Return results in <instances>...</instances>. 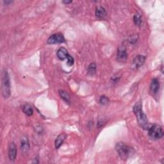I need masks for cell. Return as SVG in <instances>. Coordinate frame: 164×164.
<instances>
[{
    "label": "cell",
    "instance_id": "cell-1",
    "mask_svg": "<svg viewBox=\"0 0 164 164\" xmlns=\"http://www.w3.org/2000/svg\"><path fill=\"white\" fill-rule=\"evenodd\" d=\"M133 112L137 117L138 124L143 129H149L150 128L146 114L142 110V106L140 102H137L133 106Z\"/></svg>",
    "mask_w": 164,
    "mask_h": 164
},
{
    "label": "cell",
    "instance_id": "cell-2",
    "mask_svg": "<svg viewBox=\"0 0 164 164\" xmlns=\"http://www.w3.org/2000/svg\"><path fill=\"white\" fill-rule=\"evenodd\" d=\"M1 92L5 98H9L11 95L10 81L9 73L6 70H3L1 75Z\"/></svg>",
    "mask_w": 164,
    "mask_h": 164
},
{
    "label": "cell",
    "instance_id": "cell-3",
    "mask_svg": "<svg viewBox=\"0 0 164 164\" xmlns=\"http://www.w3.org/2000/svg\"><path fill=\"white\" fill-rule=\"evenodd\" d=\"M115 148L119 155L122 160H127L134 152L133 148L122 142L117 143Z\"/></svg>",
    "mask_w": 164,
    "mask_h": 164
},
{
    "label": "cell",
    "instance_id": "cell-4",
    "mask_svg": "<svg viewBox=\"0 0 164 164\" xmlns=\"http://www.w3.org/2000/svg\"><path fill=\"white\" fill-rule=\"evenodd\" d=\"M149 136L152 139H160L163 136V130L162 127L158 124H154L149 128Z\"/></svg>",
    "mask_w": 164,
    "mask_h": 164
},
{
    "label": "cell",
    "instance_id": "cell-5",
    "mask_svg": "<svg viewBox=\"0 0 164 164\" xmlns=\"http://www.w3.org/2000/svg\"><path fill=\"white\" fill-rule=\"evenodd\" d=\"M65 38L64 35L61 33H55L51 35L49 39H47V43L50 44H60L65 42Z\"/></svg>",
    "mask_w": 164,
    "mask_h": 164
},
{
    "label": "cell",
    "instance_id": "cell-6",
    "mask_svg": "<svg viewBox=\"0 0 164 164\" xmlns=\"http://www.w3.org/2000/svg\"><path fill=\"white\" fill-rule=\"evenodd\" d=\"M146 60V57L143 55H137L133 59L132 66L133 69L139 68L144 64V63Z\"/></svg>",
    "mask_w": 164,
    "mask_h": 164
},
{
    "label": "cell",
    "instance_id": "cell-7",
    "mask_svg": "<svg viewBox=\"0 0 164 164\" xmlns=\"http://www.w3.org/2000/svg\"><path fill=\"white\" fill-rule=\"evenodd\" d=\"M128 58V54L124 46H121L118 48L117 53V60L119 62H125Z\"/></svg>",
    "mask_w": 164,
    "mask_h": 164
},
{
    "label": "cell",
    "instance_id": "cell-8",
    "mask_svg": "<svg viewBox=\"0 0 164 164\" xmlns=\"http://www.w3.org/2000/svg\"><path fill=\"white\" fill-rule=\"evenodd\" d=\"M17 156V147L14 142L10 144L9 149V158L10 160L14 161L16 158Z\"/></svg>",
    "mask_w": 164,
    "mask_h": 164
},
{
    "label": "cell",
    "instance_id": "cell-9",
    "mask_svg": "<svg viewBox=\"0 0 164 164\" xmlns=\"http://www.w3.org/2000/svg\"><path fill=\"white\" fill-rule=\"evenodd\" d=\"M21 149L23 152H27L29 150V144L27 137H23L21 140Z\"/></svg>",
    "mask_w": 164,
    "mask_h": 164
},
{
    "label": "cell",
    "instance_id": "cell-10",
    "mask_svg": "<svg viewBox=\"0 0 164 164\" xmlns=\"http://www.w3.org/2000/svg\"><path fill=\"white\" fill-rule=\"evenodd\" d=\"M159 88H160L159 81L158 80V79H156V78H154V79L152 80L150 85L151 91L152 93H154V94H156V93L158 92Z\"/></svg>",
    "mask_w": 164,
    "mask_h": 164
},
{
    "label": "cell",
    "instance_id": "cell-11",
    "mask_svg": "<svg viewBox=\"0 0 164 164\" xmlns=\"http://www.w3.org/2000/svg\"><path fill=\"white\" fill-rule=\"evenodd\" d=\"M68 55V51L64 47H60L57 51V57L61 60H64L67 58Z\"/></svg>",
    "mask_w": 164,
    "mask_h": 164
},
{
    "label": "cell",
    "instance_id": "cell-12",
    "mask_svg": "<svg viewBox=\"0 0 164 164\" xmlns=\"http://www.w3.org/2000/svg\"><path fill=\"white\" fill-rule=\"evenodd\" d=\"M65 138H66V135L65 133H61L60 135H59L57 137V139L55 140V142L56 149H58L62 146V144H63V142H64Z\"/></svg>",
    "mask_w": 164,
    "mask_h": 164
},
{
    "label": "cell",
    "instance_id": "cell-13",
    "mask_svg": "<svg viewBox=\"0 0 164 164\" xmlns=\"http://www.w3.org/2000/svg\"><path fill=\"white\" fill-rule=\"evenodd\" d=\"M106 15V10L102 6H98L96 9V16L99 18H103Z\"/></svg>",
    "mask_w": 164,
    "mask_h": 164
},
{
    "label": "cell",
    "instance_id": "cell-14",
    "mask_svg": "<svg viewBox=\"0 0 164 164\" xmlns=\"http://www.w3.org/2000/svg\"><path fill=\"white\" fill-rule=\"evenodd\" d=\"M22 110H23V112L28 115V116H31V115H33V109L32 108V106L28 105V104H26V105H24L22 107Z\"/></svg>",
    "mask_w": 164,
    "mask_h": 164
},
{
    "label": "cell",
    "instance_id": "cell-15",
    "mask_svg": "<svg viewBox=\"0 0 164 164\" xmlns=\"http://www.w3.org/2000/svg\"><path fill=\"white\" fill-rule=\"evenodd\" d=\"M58 92H59V94H60V96L61 98L64 99L66 103H69L70 102V96L69 95L68 92H65V91H63V90H59Z\"/></svg>",
    "mask_w": 164,
    "mask_h": 164
},
{
    "label": "cell",
    "instance_id": "cell-16",
    "mask_svg": "<svg viewBox=\"0 0 164 164\" xmlns=\"http://www.w3.org/2000/svg\"><path fill=\"white\" fill-rule=\"evenodd\" d=\"M96 64L95 63H92L90 65H88V74L89 75H94V74L96 73Z\"/></svg>",
    "mask_w": 164,
    "mask_h": 164
},
{
    "label": "cell",
    "instance_id": "cell-17",
    "mask_svg": "<svg viewBox=\"0 0 164 164\" xmlns=\"http://www.w3.org/2000/svg\"><path fill=\"white\" fill-rule=\"evenodd\" d=\"M133 21L136 25L140 26L142 23V18L140 15L139 14H135L133 17Z\"/></svg>",
    "mask_w": 164,
    "mask_h": 164
},
{
    "label": "cell",
    "instance_id": "cell-18",
    "mask_svg": "<svg viewBox=\"0 0 164 164\" xmlns=\"http://www.w3.org/2000/svg\"><path fill=\"white\" fill-rule=\"evenodd\" d=\"M99 103L103 105H106L109 103V99L105 96H102L99 99Z\"/></svg>",
    "mask_w": 164,
    "mask_h": 164
},
{
    "label": "cell",
    "instance_id": "cell-19",
    "mask_svg": "<svg viewBox=\"0 0 164 164\" xmlns=\"http://www.w3.org/2000/svg\"><path fill=\"white\" fill-rule=\"evenodd\" d=\"M67 59H68V62H67V63H68V65L69 66H72L74 64V60L73 57H71L70 55H68V57H67Z\"/></svg>",
    "mask_w": 164,
    "mask_h": 164
},
{
    "label": "cell",
    "instance_id": "cell-20",
    "mask_svg": "<svg viewBox=\"0 0 164 164\" xmlns=\"http://www.w3.org/2000/svg\"><path fill=\"white\" fill-rule=\"evenodd\" d=\"M138 37H135V36H131L130 37V39H129V42H131L132 44H134L135 42H137Z\"/></svg>",
    "mask_w": 164,
    "mask_h": 164
},
{
    "label": "cell",
    "instance_id": "cell-21",
    "mask_svg": "<svg viewBox=\"0 0 164 164\" xmlns=\"http://www.w3.org/2000/svg\"><path fill=\"white\" fill-rule=\"evenodd\" d=\"M63 3H65V4H69V3H72V1H64Z\"/></svg>",
    "mask_w": 164,
    "mask_h": 164
},
{
    "label": "cell",
    "instance_id": "cell-22",
    "mask_svg": "<svg viewBox=\"0 0 164 164\" xmlns=\"http://www.w3.org/2000/svg\"><path fill=\"white\" fill-rule=\"evenodd\" d=\"M4 3H5V4H10V3H12V1H7V0H6V1H4Z\"/></svg>",
    "mask_w": 164,
    "mask_h": 164
}]
</instances>
